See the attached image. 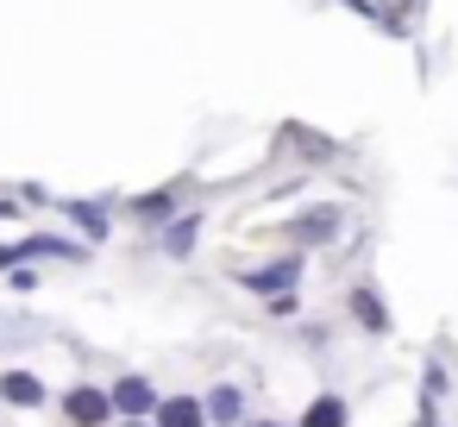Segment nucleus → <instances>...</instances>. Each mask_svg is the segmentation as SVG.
Returning a JSON list of instances; mask_svg holds the SVG:
<instances>
[{
    "mask_svg": "<svg viewBox=\"0 0 458 427\" xmlns=\"http://www.w3.org/2000/svg\"><path fill=\"white\" fill-rule=\"evenodd\" d=\"M107 408H114V402H107L101 389H76V396H70V421H76V427H101Z\"/></svg>",
    "mask_w": 458,
    "mask_h": 427,
    "instance_id": "1",
    "label": "nucleus"
},
{
    "mask_svg": "<svg viewBox=\"0 0 458 427\" xmlns=\"http://www.w3.org/2000/svg\"><path fill=\"white\" fill-rule=\"evenodd\" d=\"M114 408H126V414H145V408H151V383H145V377H126V383L114 389Z\"/></svg>",
    "mask_w": 458,
    "mask_h": 427,
    "instance_id": "2",
    "label": "nucleus"
},
{
    "mask_svg": "<svg viewBox=\"0 0 458 427\" xmlns=\"http://www.w3.org/2000/svg\"><path fill=\"white\" fill-rule=\"evenodd\" d=\"M0 396H13V402H26V408H32V402H45V383H38V377H26V371H13L7 383H0Z\"/></svg>",
    "mask_w": 458,
    "mask_h": 427,
    "instance_id": "3",
    "label": "nucleus"
},
{
    "mask_svg": "<svg viewBox=\"0 0 458 427\" xmlns=\"http://www.w3.org/2000/svg\"><path fill=\"white\" fill-rule=\"evenodd\" d=\"M301 427H345V408H339V402H314Z\"/></svg>",
    "mask_w": 458,
    "mask_h": 427,
    "instance_id": "4",
    "label": "nucleus"
},
{
    "mask_svg": "<svg viewBox=\"0 0 458 427\" xmlns=\"http://www.w3.org/2000/svg\"><path fill=\"white\" fill-rule=\"evenodd\" d=\"M195 421H201L195 402H170V408H164V427H195Z\"/></svg>",
    "mask_w": 458,
    "mask_h": 427,
    "instance_id": "5",
    "label": "nucleus"
},
{
    "mask_svg": "<svg viewBox=\"0 0 458 427\" xmlns=\"http://www.w3.org/2000/svg\"><path fill=\"white\" fill-rule=\"evenodd\" d=\"M214 414H220V421H233V414H239V396H233V389H220V396H214Z\"/></svg>",
    "mask_w": 458,
    "mask_h": 427,
    "instance_id": "6",
    "label": "nucleus"
},
{
    "mask_svg": "<svg viewBox=\"0 0 458 427\" xmlns=\"http://www.w3.org/2000/svg\"><path fill=\"white\" fill-rule=\"evenodd\" d=\"M364 7H389V0H364Z\"/></svg>",
    "mask_w": 458,
    "mask_h": 427,
    "instance_id": "7",
    "label": "nucleus"
},
{
    "mask_svg": "<svg viewBox=\"0 0 458 427\" xmlns=\"http://www.w3.org/2000/svg\"><path fill=\"white\" fill-rule=\"evenodd\" d=\"M264 427H270V421H264Z\"/></svg>",
    "mask_w": 458,
    "mask_h": 427,
    "instance_id": "8",
    "label": "nucleus"
}]
</instances>
